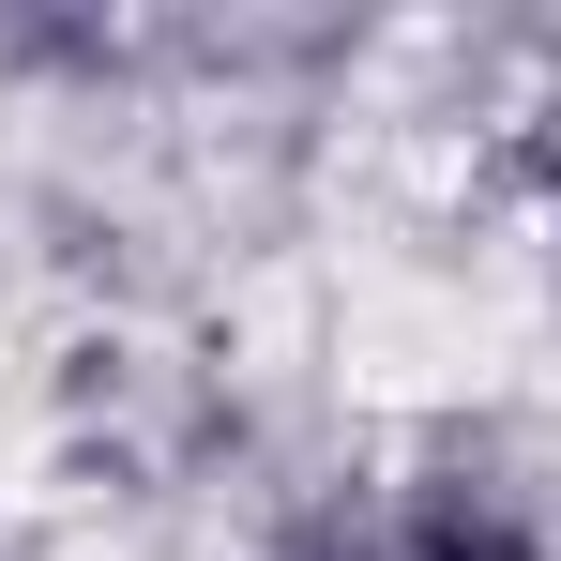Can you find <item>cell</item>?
<instances>
[{
	"mask_svg": "<svg viewBox=\"0 0 561 561\" xmlns=\"http://www.w3.org/2000/svg\"><path fill=\"white\" fill-rule=\"evenodd\" d=\"M288 561H561V516L485 456H425V470H379L365 501H334Z\"/></svg>",
	"mask_w": 561,
	"mask_h": 561,
	"instance_id": "1",
	"label": "cell"
}]
</instances>
